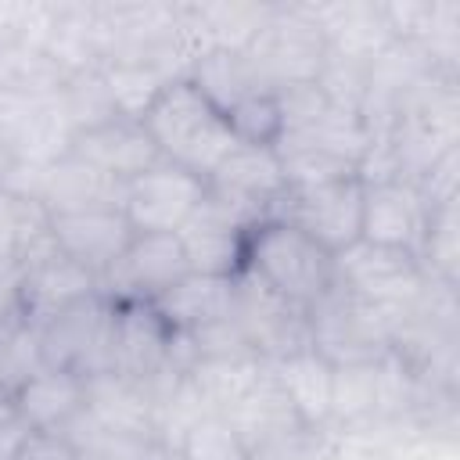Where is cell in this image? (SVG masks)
Here are the masks:
<instances>
[{"instance_id": "1", "label": "cell", "mask_w": 460, "mask_h": 460, "mask_svg": "<svg viewBox=\"0 0 460 460\" xmlns=\"http://www.w3.org/2000/svg\"><path fill=\"white\" fill-rule=\"evenodd\" d=\"M147 137L155 140L162 162H172L201 180L237 147V137L226 115L187 79H169L140 111Z\"/></svg>"}, {"instance_id": "2", "label": "cell", "mask_w": 460, "mask_h": 460, "mask_svg": "<svg viewBox=\"0 0 460 460\" xmlns=\"http://www.w3.org/2000/svg\"><path fill=\"white\" fill-rule=\"evenodd\" d=\"M244 270L302 313H309L334 284V255L277 216L248 230Z\"/></svg>"}, {"instance_id": "3", "label": "cell", "mask_w": 460, "mask_h": 460, "mask_svg": "<svg viewBox=\"0 0 460 460\" xmlns=\"http://www.w3.org/2000/svg\"><path fill=\"white\" fill-rule=\"evenodd\" d=\"M309 345L331 367L377 363L395 349V320L334 280L309 309Z\"/></svg>"}, {"instance_id": "4", "label": "cell", "mask_w": 460, "mask_h": 460, "mask_svg": "<svg viewBox=\"0 0 460 460\" xmlns=\"http://www.w3.org/2000/svg\"><path fill=\"white\" fill-rule=\"evenodd\" d=\"M334 280L392 320L413 309L428 291V270L413 252L374 244L363 237L334 255Z\"/></svg>"}, {"instance_id": "5", "label": "cell", "mask_w": 460, "mask_h": 460, "mask_svg": "<svg viewBox=\"0 0 460 460\" xmlns=\"http://www.w3.org/2000/svg\"><path fill=\"white\" fill-rule=\"evenodd\" d=\"M244 54L273 90H288L323 75L327 40L305 7H273V14L248 40Z\"/></svg>"}, {"instance_id": "6", "label": "cell", "mask_w": 460, "mask_h": 460, "mask_svg": "<svg viewBox=\"0 0 460 460\" xmlns=\"http://www.w3.org/2000/svg\"><path fill=\"white\" fill-rule=\"evenodd\" d=\"M40 363L83 381L111 370V298L101 291L61 309L40 327Z\"/></svg>"}, {"instance_id": "7", "label": "cell", "mask_w": 460, "mask_h": 460, "mask_svg": "<svg viewBox=\"0 0 460 460\" xmlns=\"http://www.w3.org/2000/svg\"><path fill=\"white\" fill-rule=\"evenodd\" d=\"M277 219L298 226L320 248L338 255L363 237V180L341 176L313 187H291L277 205Z\"/></svg>"}, {"instance_id": "8", "label": "cell", "mask_w": 460, "mask_h": 460, "mask_svg": "<svg viewBox=\"0 0 460 460\" xmlns=\"http://www.w3.org/2000/svg\"><path fill=\"white\" fill-rule=\"evenodd\" d=\"M205 183H208V198L219 201L244 226L273 219L288 190L277 147H255V144H237Z\"/></svg>"}, {"instance_id": "9", "label": "cell", "mask_w": 460, "mask_h": 460, "mask_svg": "<svg viewBox=\"0 0 460 460\" xmlns=\"http://www.w3.org/2000/svg\"><path fill=\"white\" fill-rule=\"evenodd\" d=\"M208 183L172 162L133 176L122 190V212L137 234H176L205 201Z\"/></svg>"}, {"instance_id": "10", "label": "cell", "mask_w": 460, "mask_h": 460, "mask_svg": "<svg viewBox=\"0 0 460 460\" xmlns=\"http://www.w3.org/2000/svg\"><path fill=\"white\" fill-rule=\"evenodd\" d=\"M230 316L241 327L244 341L266 363L284 359L298 349H313L309 345V313L288 305L248 270H241L234 277V313Z\"/></svg>"}, {"instance_id": "11", "label": "cell", "mask_w": 460, "mask_h": 460, "mask_svg": "<svg viewBox=\"0 0 460 460\" xmlns=\"http://www.w3.org/2000/svg\"><path fill=\"white\" fill-rule=\"evenodd\" d=\"M187 273L190 266L176 234H137L101 277V295L111 302H122V298L151 302Z\"/></svg>"}, {"instance_id": "12", "label": "cell", "mask_w": 460, "mask_h": 460, "mask_svg": "<svg viewBox=\"0 0 460 460\" xmlns=\"http://www.w3.org/2000/svg\"><path fill=\"white\" fill-rule=\"evenodd\" d=\"M172 331L155 313L151 302L122 298L111 302V374L151 385L162 374H172Z\"/></svg>"}, {"instance_id": "13", "label": "cell", "mask_w": 460, "mask_h": 460, "mask_svg": "<svg viewBox=\"0 0 460 460\" xmlns=\"http://www.w3.org/2000/svg\"><path fill=\"white\" fill-rule=\"evenodd\" d=\"M97 291H101V280L86 266H79L75 259H68L54 248L22 270L18 284L11 288V298H14L18 316L40 331L50 316H58L61 309H68Z\"/></svg>"}, {"instance_id": "14", "label": "cell", "mask_w": 460, "mask_h": 460, "mask_svg": "<svg viewBox=\"0 0 460 460\" xmlns=\"http://www.w3.org/2000/svg\"><path fill=\"white\" fill-rule=\"evenodd\" d=\"M137 237L126 212L119 205H97V208H72V212H50V241L61 255L86 266L97 280L108 273V266L126 252V244Z\"/></svg>"}, {"instance_id": "15", "label": "cell", "mask_w": 460, "mask_h": 460, "mask_svg": "<svg viewBox=\"0 0 460 460\" xmlns=\"http://www.w3.org/2000/svg\"><path fill=\"white\" fill-rule=\"evenodd\" d=\"M65 151L83 158L86 165H93L97 172H104L119 183H129L133 176H140V172H147L151 165L162 162V155H158L155 140L147 137L144 122L129 119V115H111L104 122L75 129L68 137Z\"/></svg>"}, {"instance_id": "16", "label": "cell", "mask_w": 460, "mask_h": 460, "mask_svg": "<svg viewBox=\"0 0 460 460\" xmlns=\"http://www.w3.org/2000/svg\"><path fill=\"white\" fill-rule=\"evenodd\" d=\"M424 223L428 198L420 194L417 180H363V241L417 255L424 241Z\"/></svg>"}, {"instance_id": "17", "label": "cell", "mask_w": 460, "mask_h": 460, "mask_svg": "<svg viewBox=\"0 0 460 460\" xmlns=\"http://www.w3.org/2000/svg\"><path fill=\"white\" fill-rule=\"evenodd\" d=\"M252 226L234 219L219 201L205 194V201L194 208V216L176 230L190 273L208 277H237L244 270V237Z\"/></svg>"}, {"instance_id": "18", "label": "cell", "mask_w": 460, "mask_h": 460, "mask_svg": "<svg viewBox=\"0 0 460 460\" xmlns=\"http://www.w3.org/2000/svg\"><path fill=\"white\" fill-rule=\"evenodd\" d=\"M151 305L172 334L205 331L234 313V277L187 273L183 280L165 288L158 298H151Z\"/></svg>"}, {"instance_id": "19", "label": "cell", "mask_w": 460, "mask_h": 460, "mask_svg": "<svg viewBox=\"0 0 460 460\" xmlns=\"http://www.w3.org/2000/svg\"><path fill=\"white\" fill-rule=\"evenodd\" d=\"M122 190L126 183L97 172L93 165H86L83 158L61 151L58 158H50L40 172V190L32 194L47 216L50 212H72V208H97V205H119L122 208Z\"/></svg>"}, {"instance_id": "20", "label": "cell", "mask_w": 460, "mask_h": 460, "mask_svg": "<svg viewBox=\"0 0 460 460\" xmlns=\"http://www.w3.org/2000/svg\"><path fill=\"white\" fill-rule=\"evenodd\" d=\"M86 381L68 370L40 367L22 385H14V406L32 431H65V424L83 410Z\"/></svg>"}, {"instance_id": "21", "label": "cell", "mask_w": 460, "mask_h": 460, "mask_svg": "<svg viewBox=\"0 0 460 460\" xmlns=\"http://www.w3.org/2000/svg\"><path fill=\"white\" fill-rule=\"evenodd\" d=\"M187 79L226 115L234 111L241 101L262 93V90H273L262 72L252 65V58L244 50H226V47H216V50H201L194 54L190 61V72Z\"/></svg>"}, {"instance_id": "22", "label": "cell", "mask_w": 460, "mask_h": 460, "mask_svg": "<svg viewBox=\"0 0 460 460\" xmlns=\"http://www.w3.org/2000/svg\"><path fill=\"white\" fill-rule=\"evenodd\" d=\"M277 385L284 388V395L291 399L295 413L302 417L305 428L320 431L331 420V381H334V367L316 356L313 349H298L284 359L270 363Z\"/></svg>"}, {"instance_id": "23", "label": "cell", "mask_w": 460, "mask_h": 460, "mask_svg": "<svg viewBox=\"0 0 460 460\" xmlns=\"http://www.w3.org/2000/svg\"><path fill=\"white\" fill-rule=\"evenodd\" d=\"M377 410H381V359L356 363V367H334L331 420L356 424L363 417H374Z\"/></svg>"}, {"instance_id": "24", "label": "cell", "mask_w": 460, "mask_h": 460, "mask_svg": "<svg viewBox=\"0 0 460 460\" xmlns=\"http://www.w3.org/2000/svg\"><path fill=\"white\" fill-rule=\"evenodd\" d=\"M169 449L176 453V460H248V449L241 446L237 431L216 410L187 424V431Z\"/></svg>"}, {"instance_id": "25", "label": "cell", "mask_w": 460, "mask_h": 460, "mask_svg": "<svg viewBox=\"0 0 460 460\" xmlns=\"http://www.w3.org/2000/svg\"><path fill=\"white\" fill-rule=\"evenodd\" d=\"M226 122H230L237 144L277 147L284 137V111H280L277 90H262V93L241 101L234 111H226Z\"/></svg>"}, {"instance_id": "26", "label": "cell", "mask_w": 460, "mask_h": 460, "mask_svg": "<svg viewBox=\"0 0 460 460\" xmlns=\"http://www.w3.org/2000/svg\"><path fill=\"white\" fill-rule=\"evenodd\" d=\"M18 460H79V453L61 431H32Z\"/></svg>"}, {"instance_id": "27", "label": "cell", "mask_w": 460, "mask_h": 460, "mask_svg": "<svg viewBox=\"0 0 460 460\" xmlns=\"http://www.w3.org/2000/svg\"><path fill=\"white\" fill-rule=\"evenodd\" d=\"M29 435H32V428L22 420V413L7 417V420L0 424V460H18V453H22V446L29 442Z\"/></svg>"}, {"instance_id": "28", "label": "cell", "mask_w": 460, "mask_h": 460, "mask_svg": "<svg viewBox=\"0 0 460 460\" xmlns=\"http://www.w3.org/2000/svg\"><path fill=\"white\" fill-rule=\"evenodd\" d=\"M18 172V158H14V151L0 140V190H11V176Z\"/></svg>"}, {"instance_id": "29", "label": "cell", "mask_w": 460, "mask_h": 460, "mask_svg": "<svg viewBox=\"0 0 460 460\" xmlns=\"http://www.w3.org/2000/svg\"><path fill=\"white\" fill-rule=\"evenodd\" d=\"M14 413H18V406H14V392L0 385V424H4L7 417H14Z\"/></svg>"}]
</instances>
